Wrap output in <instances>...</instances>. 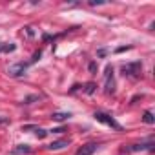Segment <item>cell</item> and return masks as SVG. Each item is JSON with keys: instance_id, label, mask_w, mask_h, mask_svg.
Returning <instances> with one entry per match:
<instances>
[{"instance_id": "obj_1", "label": "cell", "mask_w": 155, "mask_h": 155, "mask_svg": "<svg viewBox=\"0 0 155 155\" xmlns=\"http://www.w3.org/2000/svg\"><path fill=\"white\" fill-rule=\"evenodd\" d=\"M140 71H142V64H140L139 60L122 66V75H124V77H139Z\"/></svg>"}, {"instance_id": "obj_2", "label": "cell", "mask_w": 155, "mask_h": 155, "mask_svg": "<svg viewBox=\"0 0 155 155\" xmlns=\"http://www.w3.org/2000/svg\"><path fill=\"white\" fill-rule=\"evenodd\" d=\"M153 140H148V142H140V144H130V146H124L120 151L122 153H135V151H144V150H153Z\"/></svg>"}, {"instance_id": "obj_3", "label": "cell", "mask_w": 155, "mask_h": 155, "mask_svg": "<svg viewBox=\"0 0 155 155\" xmlns=\"http://www.w3.org/2000/svg\"><path fill=\"white\" fill-rule=\"evenodd\" d=\"M93 117H95V119H97L99 122H102V124H106V126H111L113 130H119V131L122 130V128H120V124H119V122H115V119H113V117H110L108 113H102V111H97V113H95Z\"/></svg>"}, {"instance_id": "obj_4", "label": "cell", "mask_w": 155, "mask_h": 155, "mask_svg": "<svg viewBox=\"0 0 155 155\" xmlns=\"http://www.w3.org/2000/svg\"><path fill=\"white\" fill-rule=\"evenodd\" d=\"M26 69H28V64L18 62V64H13V66L8 68V75H9V77H20V75L26 73Z\"/></svg>"}, {"instance_id": "obj_5", "label": "cell", "mask_w": 155, "mask_h": 155, "mask_svg": "<svg viewBox=\"0 0 155 155\" xmlns=\"http://www.w3.org/2000/svg\"><path fill=\"white\" fill-rule=\"evenodd\" d=\"M106 93H113V90H115V81H113V68L111 66H108L106 68Z\"/></svg>"}, {"instance_id": "obj_6", "label": "cell", "mask_w": 155, "mask_h": 155, "mask_svg": "<svg viewBox=\"0 0 155 155\" xmlns=\"http://www.w3.org/2000/svg\"><path fill=\"white\" fill-rule=\"evenodd\" d=\"M97 148H99L97 142H88V144H84V146H81L79 150H77L75 155H93L97 151Z\"/></svg>"}, {"instance_id": "obj_7", "label": "cell", "mask_w": 155, "mask_h": 155, "mask_svg": "<svg viewBox=\"0 0 155 155\" xmlns=\"http://www.w3.org/2000/svg\"><path fill=\"white\" fill-rule=\"evenodd\" d=\"M28 153H31V146L28 144H18L11 150V155H28Z\"/></svg>"}, {"instance_id": "obj_8", "label": "cell", "mask_w": 155, "mask_h": 155, "mask_svg": "<svg viewBox=\"0 0 155 155\" xmlns=\"http://www.w3.org/2000/svg\"><path fill=\"white\" fill-rule=\"evenodd\" d=\"M69 144V140H53L51 144H48V150H51V151H58V150H62V148H66Z\"/></svg>"}, {"instance_id": "obj_9", "label": "cell", "mask_w": 155, "mask_h": 155, "mask_svg": "<svg viewBox=\"0 0 155 155\" xmlns=\"http://www.w3.org/2000/svg\"><path fill=\"white\" fill-rule=\"evenodd\" d=\"M53 120H58V122H62V120H66V119H69L71 117V113H62V111H55L53 115Z\"/></svg>"}, {"instance_id": "obj_10", "label": "cell", "mask_w": 155, "mask_h": 155, "mask_svg": "<svg viewBox=\"0 0 155 155\" xmlns=\"http://www.w3.org/2000/svg\"><path fill=\"white\" fill-rule=\"evenodd\" d=\"M142 120H144L146 124H153V122H155V117H153V113H151V111H144Z\"/></svg>"}, {"instance_id": "obj_11", "label": "cell", "mask_w": 155, "mask_h": 155, "mask_svg": "<svg viewBox=\"0 0 155 155\" xmlns=\"http://www.w3.org/2000/svg\"><path fill=\"white\" fill-rule=\"evenodd\" d=\"M40 99H42V95H29L22 101V104H33L35 101H40Z\"/></svg>"}, {"instance_id": "obj_12", "label": "cell", "mask_w": 155, "mask_h": 155, "mask_svg": "<svg viewBox=\"0 0 155 155\" xmlns=\"http://www.w3.org/2000/svg\"><path fill=\"white\" fill-rule=\"evenodd\" d=\"M95 90H97V84H93V82H88V84L84 86V91H86L88 95H91V93H95Z\"/></svg>"}, {"instance_id": "obj_13", "label": "cell", "mask_w": 155, "mask_h": 155, "mask_svg": "<svg viewBox=\"0 0 155 155\" xmlns=\"http://www.w3.org/2000/svg\"><path fill=\"white\" fill-rule=\"evenodd\" d=\"M15 49H17L15 44H4V49H2V51H4V53H11V51H15Z\"/></svg>"}, {"instance_id": "obj_14", "label": "cell", "mask_w": 155, "mask_h": 155, "mask_svg": "<svg viewBox=\"0 0 155 155\" xmlns=\"http://www.w3.org/2000/svg\"><path fill=\"white\" fill-rule=\"evenodd\" d=\"M35 133H37V137H38V139H44V137L48 135V131H46V130H42V128H37V130H35Z\"/></svg>"}, {"instance_id": "obj_15", "label": "cell", "mask_w": 155, "mask_h": 155, "mask_svg": "<svg viewBox=\"0 0 155 155\" xmlns=\"http://www.w3.org/2000/svg\"><path fill=\"white\" fill-rule=\"evenodd\" d=\"M38 126H35V124H28V126H22V131H31V130H37Z\"/></svg>"}, {"instance_id": "obj_16", "label": "cell", "mask_w": 155, "mask_h": 155, "mask_svg": "<svg viewBox=\"0 0 155 155\" xmlns=\"http://www.w3.org/2000/svg\"><path fill=\"white\" fill-rule=\"evenodd\" d=\"M90 71H91L93 75L97 73V62H91V64H90Z\"/></svg>"}, {"instance_id": "obj_17", "label": "cell", "mask_w": 155, "mask_h": 155, "mask_svg": "<svg viewBox=\"0 0 155 155\" xmlns=\"http://www.w3.org/2000/svg\"><path fill=\"white\" fill-rule=\"evenodd\" d=\"M40 55H42V53H40V51H37V53L33 55V58H31V62H37V60L40 58Z\"/></svg>"}, {"instance_id": "obj_18", "label": "cell", "mask_w": 155, "mask_h": 155, "mask_svg": "<svg viewBox=\"0 0 155 155\" xmlns=\"http://www.w3.org/2000/svg\"><path fill=\"white\" fill-rule=\"evenodd\" d=\"M51 131H53V133H62V131H66V130L60 126V128H55V130H51Z\"/></svg>"}, {"instance_id": "obj_19", "label": "cell", "mask_w": 155, "mask_h": 155, "mask_svg": "<svg viewBox=\"0 0 155 155\" xmlns=\"http://www.w3.org/2000/svg\"><path fill=\"white\" fill-rule=\"evenodd\" d=\"M130 48H131V46H126V48H119V49H117V53H122V51H126V49H130Z\"/></svg>"}, {"instance_id": "obj_20", "label": "cell", "mask_w": 155, "mask_h": 155, "mask_svg": "<svg viewBox=\"0 0 155 155\" xmlns=\"http://www.w3.org/2000/svg\"><path fill=\"white\" fill-rule=\"evenodd\" d=\"M4 122H9V119L8 117H0V124H4Z\"/></svg>"}, {"instance_id": "obj_21", "label": "cell", "mask_w": 155, "mask_h": 155, "mask_svg": "<svg viewBox=\"0 0 155 155\" xmlns=\"http://www.w3.org/2000/svg\"><path fill=\"white\" fill-rule=\"evenodd\" d=\"M26 31H28V35H29V37H33V35H35V33H33V29H31V28H26Z\"/></svg>"}, {"instance_id": "obj_22", "label": "cell", "mask_w": 155, "mask_h": 155, "mask_svg": "<svg viewBox=\"0 0 155 155\" xmlns=\"http://www.w3.org/2000/svg\"><path fill=\"white\" fill-rule=\"evenodd\" d=\"M2 49H4V44H2V42H0V53H2Z\"/></svg>"}]
</instances>
